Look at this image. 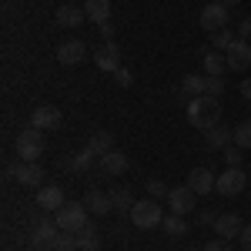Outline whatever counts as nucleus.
I'll list each match as a JSON object with an SVG mask.
<instances>
[{
	"label": "nucleus",
	"instance_id": "1",
	"mask_svg": "<svg viewBox=\"0 0 251 251\" xmlns=\"http://www.w3.org/2000/svg\"><path fill=\"white\" fill-rule=\"evenodd\" d=\"M188 121H191V127H201V131L214 127V124L221 121V100L211 97V94L191 97V100H188Z\"/></svg>",
	"mask_w": 251,
	"mask_h": 251
},
{
	"label": "nucleus",
	"instance_id": "2",
	"mask_svg": "<svg viewBox=\"0 0 251 251\" xmlns=\"http://www.w3.org/2000/svg\"><path fill=\"white\" fill-rule=\"evenodd\" d=\"M54 221H57V228H60V231L77 234L80 228H84V225H91V221H87V204H84V201L64 204L60 211H54Z\"/></svg>",
	"mask_w": 251,
	"mask_h": 251
},
{
	"label": "nucleus",
	"instance_id": "3",
	"mask_svg": "<svg viewBox=\"0 0 251 251\" xmlns=\"http://www.w3.org/2000/svg\"><path fill=\"white\" fill-rule=\"evenodd\" d=\"M131 221H134V228H141V231H148V228H161L164 211H161V204H157L154 198H148V201H137L134 208H131Z\"/></svg>",
	"mask_w": 251,
	"mask_h": 251
},
{
	"label": "nucleus",
	"instance_id": "4",
	"mask_svg": "<svg viewBox=\"0 0 251 251\" xmlns=\"http://www.w3.org/2000/svg\"><path fill=\"white\" fill-rule=\"evenodd\" d=\"M17 154H20V161H37L44 154V131H37V127L20 131L17 134Z\"/></svg>",
	"mask_w": 251,
	"mask_h": 251
},
{
	"label": "nucleus",
	"instance_id": "5",
	"mask_svg": "<svg viewBox=\"0 0 251 251\" xmlns=\"http://www.w3.org/2000/svg\"><path fill=\"white\" fill-rule=\"evenodd\" d=\"M228 17H231V10H228L221 0H211V3L201 10V17H198V20H201V27H204L208 34H218V30L228 27Z\"/></svg>",
	"mask_w": 251,
	"mask_h": 251
},
{
	"label": "nucleus",
	"instance_id": "6",
	"mask_svg": "<svg viewBox=\"0 0 251 251\" xmlns=\"http://www.w3.org/2000/svg\"><path fill=\"white\" fill-rule=\"evenodd\" d=\"M245 184H248V174L241 171V168H228V171L218 177V184H214V191L225 194V198H234V194L245 191Z\"/></svg>",
	"mask_w": 251,
	"mask_h": 251
},
{
	"label": "nucleus",
	"instance_id": "7",
	"mask_svg": "<svg viewBox=\"0 0 251 251\" xmlns=\"http://www.w3.org/2000/svg\"><path fill=\"white\" fill-rule=\"evenodd\" d=\"M225 57H228V71H248L251 67V40H234L231 47L225 50Z\"/></svg>",
	"mask_w": 251,
	"mask_h": 251
},
{
	"label": "nucleus",
	"instance_id": "8",
	"mask_svg": "<svg viewBox=\"0 0 251 251\" xmlns=\"http://www.w3.org/2000/svg\"><path fill=\"white\" fill-rule=\"evenodd\" d=\"M194 198H198V194H194L188 184L171 188V194H168V211L171 214H191L194 211Z\"/></svg>",
	"mask_w": 251,
	"mask_h": 251
},
{
	"label": "nucleus",
	"instance_id": "9",
	"mask_svg": "<svg viewBox=\"0 0 251 251\" xmlns=\"http://www.w3.org/2000/svg\"><path fill=\"white\" fill-rule=\"evenodd\" d=\"M94 64L100 71H107V74H114L117 67H121V47H117L114 40H104L100 47L94 50Z\"/></svg>",
	"mask_w": 251,
	"mask_h": 251
},
{
	"label": "nucleus",
	"instance_id": "10",
	"mask_svg": "<svg viewBox=\"0 0 251 251\" xmlns=\"http://www.w3.org/2000/svg\"><path fill=\"white\" fill-rule=\"evenodd\" d=\"M57 221H40V225H34V231H30V248H44L50 251L54 248V241H57Z\"/></svg>",
	"mask_w": 251,
	"mask_h": 251
},
{
	"label": "nucleus",
	"instance_id": "11",
	"mask_svg": "<svg viewBox=\"0 0 251 251\" xmlns=\"http://www.w3.org/2000/svg\"><path fill=\"white\" fill-rule=\"evenodd\" d=\"M30 127H37V131H57L60 127V111L50 107V104L34 107V111H30Z\"/></svg>",
	"mask_w": 251,
	"mask_h": 251
},
{
	"label": "nucleus",
	"instance_id": "12",
	"mask_svg": "<svg viewBox=\"0 0 251 251\" xmlns=\"http://www.w3.org/2000/svg\"><path fill=\"white\" fill-rule=\"evenodd\" d=\"M97 171L104 174V177H117V174L127 171V154H121V151H107V154L97 157Z\"/></svg>",
	"mask_w": 251,
	"mask_h": 251
},
{
	"label": "nucleus",
	"instance_id": "13",
	"mask_svg": "<svg viewBox=\"0 0 251 251\" xmlns=\"http://www.w3.org/2000/svg\"><path fill=\"white\" fill-rule=\"evenodd\" d=\"M14 177H17L24 188H40V181H44V168H40L37 161H20L17 168H14Z\"/></svg>",
	"mask_w": 251,
	"mask_h": 251
},
{
	"label": "nucleus",
	"instance_id": "14",
	"mask_svg": "<svg viewBox=\"0 0 251 251\" xmlns=\"http://www.w3.org/2000/svg\"><path fill=\"white\" fill-rule=\"evenodd\" d=\"M84 57H87V44H80V40H64V44H57V60L60 64L74 67V64H80Z\"/></svg>",
	"mask_w": 251,
	"mask_h": 251
},
{
	"label": "nucleus",
	"instance_id": "15",
	"mask_svg": "<svg viewBox=\"0 0 251 251\" xmlns=\"http://www.w3.org/2000/svg\"><path fill=\"white\" fill-rule=\"evenodd\" d=\"M214 184H218V177L211 174V168H194V171L188 174V188H191L194 194H211Z\"/></svg>",
	"mask_w": 251,
	"mask_h": 251
},
{
	"label": "nucleus",
	"instance_id": "16",
	"mask_svg": "<svg viewBox=\"0 0 251 251\" xmlns=\"http://www.w3.org/2000/svg\"><path fill=\"white\" fill-rule=\"evenodd\" d=\"M211 228H214V234H218V238L231 241L234 234H241V228H245V225H241V218H238L234 211H228V214H218V221H214Z\"/></svg>",
	"mask_w": 251,
	"mask_h": 251
},
{
	"label": "nucleus",
	"instance_id": "17",
	"mask_svg": "<svg viewBox=\"0 0 251 251\" xmlns=\"http://www.w3.org/2000/svg\"><path fill=\"white\" fill-rule=\"evenodd\" d=\"M37 204H40V208H47V211H60V208L67 204V198H64V188H57V184H47V188H40V191H37Z\"/></svg>",
	"mask_w": 251,
	"mask_h": 251
},
{
	"label": "nucleus",
	"instance_id": "18",
	"mask_svg": "<svg viewBox=\"0 0 251 251\" xmlns=\"http://www.w3.org/2000/svg\"><path fill=\"white\" fill-rule=\"evenodd\" d=\"M231 141H234V127H221V124H214V127L204 131V144H208L211 151H225Z\"/></svg>",
	"mask_w": 251,
	"mask_h": 251
},
{
	"label": "nucleus",
	"instance_id": "19",
	"mask_svg": "<svg viewBox=\"0 0 251 251\" xmlns=\"http://www.w3.org/2000/svg\"><path fill=\"white\" fill-rule=\"evenodd\" d=\"M54 17H57L60 27H80V24L87 20V14H84V7H74V3H60Z\"/></svg>",
	"mask_w": 251,
	"mask_h": 251
},
{
	"label": "nucleus",
	"instance_id": "20",
	"mask_svg": "<svg viewBox=\"0 0 251 251\" xmlns=\"http://www.w3.org/2000/svg\"><path fill=\"white\" fill-rule=\"evenodd\" d=\"M84 14L87 20H94L97 27L111 20V0H84Z\"/></svg>",
	"mask_w": 251,
	"mask_h": 251
},
{
	"label": "nucleus",
	"instance_id": "21",
	"mask_svg": "<svg viewBox=\"0 0 251 251\" xmlns=\"http://www.w3.org/2000/svg\"><path fill=\"white\" fill-rule=\"evenodd\" d=\"M84 204H87V211H94V214H111V211H114V204H111V194L97 191V188L84 194Z\"/></svg>",
	"mask_w": 251,
	"mask_h": 251
},
{
	"label": "nucleus",
	"instance_id": "22",
	"mask_svg": "<svg viewBox=\"0 0 251 251\" xmlns=\"http://www.w3.org/2000/svg\"><path fill=\"white\" fill-rule=\"evenodd\" d=\"M181 94L188 97V100L208 94V80H204V74H184V77H181Z\"/></svg>",
	"mask_w": 251,
	"mask_h": 251
},
{
	"label": "nucleus",
	"instance_id": "23",
	"mask_svg": "<svg viewBox=\"0 0 251 251\" xmlns=\"http://www.w3.org/2000/svg\"><path fill=\"white\" fill-rule=\"evenodd\" d=\"M225 71H228V57L221 50H208L204 54V74L208 77H225Z\"/></svg>",
	"mask_w": 251,
	"mask_h": 251
},
{
	"label": "nucleus",
	"instance_id": "24",
	"mask_svg": "<svg viewBox=\"0 0 251 251\" xmlns=\"http://www.w3.org/2000/svg\"><path fill=\"white\" fill-rule=\"evenodd\" d=\"M87 151H91V154H107V151H114V134H111V131H94V134H91V141H87Z\"/></svg>",
	"mask_w": 251,
	"mask_h": 251
},
{
	"label": "nucleus",
	"instance_id": "25",
	"mask_svg": "<svg viewBox=\"0 0 251 251\" xmlns=\"http://www.w3.org/2000/svg\"><path fill=\"white\" fill-rule=\"evenodd\" d=\"M100 248V234H97L94 225H84L77 231V251H97Z\"/></svg>",
	"mask_w": 251,
	"mask_h": 251
},
{
	"label": "nucleus",
	"instance_id": "26",
	"mask_svg": "<svg viewBox=\"0 0 251 251\" xmlns=\"http://www.w3.org/2000/svg\"><path fill=\"white\" fill-rule=\"evenodd\" d=\"M161 228L171 234V238H181V234H188V221H184V214H164Z\"/></svg>",
	"mask_w": 251,
	"mask_h": 251
},
{
	"label": "nucleus",
	"instance_id": "27",
	"mask_svg": "<svg viewBox=\"0 0 251 251\" xmlns=\"http://www.w3.org/2000/svg\"><path fill=\"white\" fill-rule=\"evenodd\" d=\"M111 204H114L117 211H131L137 201H134V194H131V188H114L111 191Z\"/></svg>",
	"mask_w": 251,
	"mask_h": 251
},
{
	"label": "nucleus",
	"instance_id": "28",
	"mask_svg": "<svg viewBox=\"0 0 251 251\" xmlns=\"http://www.w3.org/2000/svg\"><path fill=\"white\" fill-rule=\"evenodd\" d=\"M94 164H97V154H91L87 148H84L80 154H74V161H71V168H74L77 174H87L91 168H94Z\"/></svg>",
	"mask_w": 251,
	"mask_h": 251
},
{
	"label": "nucleus",
	"instance_id": "29",
	"mask_svg": "<svg viewBox=\"0 0 251 251\" xmlns=\"http://www.w3.org/2000/svg\"><path fill=\"white\" fill-rule=\"evenodd\" d=\"M144 191L151 194V198H164V201H168V194H171V188H168V184H164V181H161V177H148V181H144Z\"/></svg>",
	"mask_w": 251,
	"mask_h": 251
},
{
	"label": "nucleus",
	"instance_id": "30",
	"mask_svg": "<svg viewBox=\"0 0 251 251\" xmlns=\"http://www.w3.org/2000/svg\"><path fill=\"white\" fill-rule=\"evenodd\" d=\"M234 144H238V148H251V117L234 127Z\"/></svg>",
	"mask_w": 251,
	"mask_h": 251
},
{
	"label": "nucleus",
	"instance_id": "31",
	"mask_svg": "<svg viewBox=\"0 0 251 251\" xmlns=\"http://www.w3.org/2000/svg\"><path fill=\"white\" fill-rule=\"evenodd\" d=\"M234 40H238V37H234V30H231V27H225V30L211 34V44L218 47V50H228V47H231Z\"/></svg>",
	"mask_w": 251,
	"mask_h": 251
},
{
	"label": "nucleus",
	"instance_id": "32",
	"mask_svg": "<svg viewBox=\"0 0 251 251\" xmlns=\"http://www.w3.org/2000/svg\"><path fill=\"white\" fill-rule=\"evenodd\" d=\"M204 80H208V94H211V97L225 94V77H208V74H204Z\"/></svg>",
	"mask_w": 251,
	"mask_h": 251
},
{
	"label": "nucleus",
	"instance_id": "33",
	"mask_svg": "<svg viewBox=\"0 0 251 251\" xmlns=\"http://www.w3.org/2000/svg\"><path fill=\"white\" fill-rule=\"evenodd\" d=\"M225 161H228V168H241V154H238V144H228V148H225Z\"/></svg>",
	"mask_w": 251,
	"mask_h": 251
},
{
	"label": "nucleus",
	"instance_id": "34",
	"mask_svg": "<svg viewBox=\"0 0 251 251\" xmlns=\"http://www.w3.org/2000/svg\"><path fill=\"white\" fill-rule=\"evenodd\" d=\"M114 80L121 84V87H131V84H134V74H131L127 67H117V71H114Z\"/></svg>",
	"mask_w": 251,
	"mask_h": 251
},
{
	"label": "nucleus",
	"instance_id": "35",
	"mask_svg": "<svg viewBox=\"0 0 251 251\" xmlns=\"http://www.w3.org/2000/svg\"><path fill=\"white\" fill-rule=\"evenodd\" d=\"M204 251H231V245H228L225 238H218V241H208V245H204Z\"/></svg>",
	"mask_w": 251,
	"mask_h": 251
},
{
	"label": "nucleus",
	"instance_id": "36",
	"mask_svg": "<svg viewBox=\"0 0 251 251\" xmlns=\"http://www.w3.org/2000/svg\"><path fill=\"white\" fill-rule=\"evenodd\" d=\"M238 37H241V40H251V17H245L241 24H238Z\"/></svg>",
	"mask_w": 251,
	"mask_h": 251
},
{
	"label": "nucleus",
	"instance_id": "37",
	"mask_svg": "<svg viewBox=\"0 0 251 251\" xmlns=\"http://www.w3.org/2000/svg\"><path fill=\"white\" fill-rule=\"evenodd\" d=\"M238 241H241V248H245V251H251V225H245V228H241Z\"/></svg>",
	"mask_w": 251,
	"mask_h": 251
},
{
	"label": "nucleus",
	"instance_id": "38",
	"mask_svg": "<svg viewBox=\"0 0 251 251\" xmlns=\"http://www.w3.org/2000/svg\"><path fill=\"white\" fill-rule=\"evenodd\" d=\"M198 221H201V225H214L218 214H214V211H198Z\"/></svg>",
	"mask_w": 251,
	"mask_h": 251
},
{
	"label": "nucleus",
	"instance_id": "39",
	"mask_svg": "<svg viewBox=\"0 0 251 251\" xmlns=\"http://www.w3.org/2000/svg\"><path fill=\"white\" fill-rule=\"evenodd\" d=\"M100 34H104V40H114V24H111V20L100 24Z\"/></svg>",
	"mask_w": 251,
	"mask_h": 251
},
{
	"label": "nucleus",
	"instance_id": "40",
	"mask_svg": "<svg viewBox=\"0 0 251 251\" xmlns=\"http://www.w3.org/2000/svg\"><path fill=\"white\" fill-rule=\"evenodd\" d=\"M241 97H248V100H251V77L241 80Z\"/></svg>",
	"mask_w": 251,
	"mask_h": 251
},
{
	"label": "nucleus",
	"instance_id": "41",
	"mask_svg": "<svg viewBox=\"0 0 251 251\" xmlns=\"http://www.w3.org/2000/svg\"><path fill=\"white\" fill-rule=\"evenodd\" d=\"M221 3H225V7H228V10H231V7H238V3H241V0H221Z\"/></svg>",
	"mask_w": 251,
	"mask_h": 251
},
{
	"label": "nucleus",
	"instance_id": "42",
	"mask_svg": "<svg viewBox=\"0 0 251 251\" xmlns=\"http://www.w3.org/2000/svg\"><path fill=\"white\" fill-rule=\"evenodd\" d=\"M188 251H204V248H188Z\"/></svg>",
	"mask_w": 251,
	"mask_h": 251
},
{
	"label": "nucleus",
	"instance_id": "43",
	"mask_svg": "<svg viewBox=\"0 0 251 251\" xmlns=\"http://www.w3.org/2000/svg\"><path fill=\"white\" fill-rule=\"evenodd\" d=\"M27 251H44V248H27Z\"/></svg>",
	"mask_w": 251,
	"mask_h": 251
},
{
	"label": "nucleus",
	"instance_id": "44",
	"mask_svg": "<svg viewBox=\"0 0 251 251\" xmlns=\"http://www.w3.org/2000/svg\"><path fill=\"white\" fill-rule=\"evenodd\" d=\"M74 251H77V248H74Z\"/></svg>",
	"mask_w": 251,
	"mask_h": 251
}]
</instances>
